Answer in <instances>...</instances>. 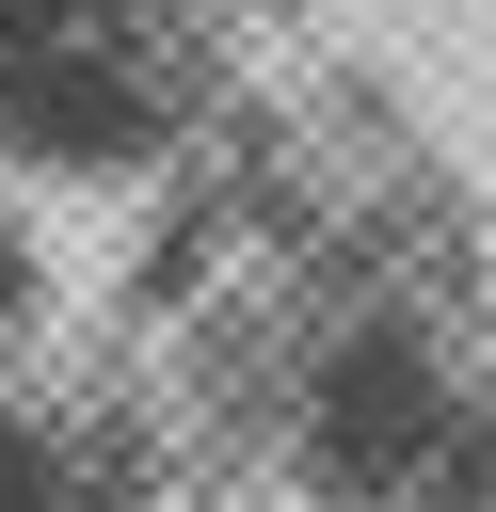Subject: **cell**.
I'll list each match as a JSON object with an SVG mask.
<instances>
[{"mask_svg": "<svg viewBox=\"0 0 496 512\" xmlns=\"http://www.w3.org/2000/svg\"><path fill=\"white\" fill-rule=\"evenodd\" d=\"M272 448L320 512H480L496 496V368L432 288H352L288 352Z\"/></svg>", "mask_w": 496, "mask_h": 512, "instance_id": "cell-1", "label": "cell"}, {"mask_svg": "<svg viewBox=\"0 0 496 512\" xmlns=\"http://www.w3.org/2000/svg\"><path fill=\"white\" fill-rule=\"evenodd\" d=\"M224 112L192 0H0V160L32 192H160Z\"/></svg>", "mask_w": 496, "mask_h": 512, "instance_id": "cell-2", "label": "cell"}, {"mask_svg": "<svg viewBox=\"0 0 496 512\" xmlns=\"http://www.w3.org/2000/svg\"><path fill=\"white\" fill-rule=\"evenodd\" d=\"M0 512H128V464H112V432H96L80 400L16 384V368H0Z\"/></svg>", "mask_w": 496, "mask_h": 512, "instance_id": "cell-3", "label": "cell"}, {"mask_svg": "<svg viewBox=\"0 0 496 512\" xmlns=\"http://www.w3.org/2000/svg\"><path fill=\"white\" fill-rule=\"evenodd\" d=\"M48 320V256H32V176L0 160V352Z\"/></svg>", "mask_w": 496, "mask_h": 512, "instance_id": "cell-4", "label": "cell"}, {"mask_svg": "<svg viewBox=\"0 0 496 512\" xmlns=\"http://www.w3.org/2000/svg\"><path fill=\"white\" fill-rule=\"evenodd\" d=\"M480 512H496V496H480Z\"/></svg>", "mask_w": 496, "mask_h": 512, "instance_id": "cell-5", "label": "cell"}]
</instances>
